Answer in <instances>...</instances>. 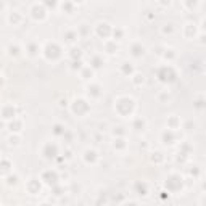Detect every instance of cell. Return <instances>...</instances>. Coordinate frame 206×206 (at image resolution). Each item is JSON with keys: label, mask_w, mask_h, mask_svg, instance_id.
<instances>
[{"label": "cell", "mask_w": 206, "mask_h": 206, "mask_svg": "<svg viewBox=\"0 0 206 206\" xmlns=\"http://www.w3.org/2000/svg\"><path fill=\"white\" fill-rule=\"evenodd\" d=\"M121 69L124 71L126 74H132V71H134V69H132V64H130V63H127V61H126V63H122Z\"/></svg>", "instance_id": "obj_11"}, {"label": "cell", "mask_w": 206, "mask_h": 206, "mask_svg": "<svg viewBox=\"0 0 206 206\" xmlns=\"http://www.w3.org/2000/svg\"><path fill=\"white\" fill-rule=\"evenodd\" d=\"M77 36H81V37H85L87 34H89V28H87V24L85 23H82L81 26H77Z\"/></svg>", "instance_id": "obj_4"}, {"label": "cell", "mask_w": 206, "mask_h": 206, "mask_svg": "<svg viewBox=\"0 0 206 206\" xmlns=\"http://www.w3.org/2000/svg\"><path fill=\"white\" fill-rule=\"evenodd\" d=\"M140 81L143 82V76H142V74H135V76H134V82L138 85V84H140Z\"/></svg>", "instance_id": "obj_13"}, {"label": "cell", "mask_w": 206, "mask_h": 206, "mask_svg": "<svg viewBox=\"0 0 206 206\" xmlns=\"http://www.w3.org/2000/svg\"><path fill=\"white\" fill-rule=\"evenodd\" d=\"M21 21H23V16H21V13H20V11H13V13H10V16H8V23L13 24V26L20 24Z\"/></svg>", "instance_id": "obj_2"}, {"label": "cell", "mask_w": 206, "mask_h": 206, "mask_svg": "<svg viewBox=\"0 0 206 206\" xmlns=\"http://www.w3.org/2000/svg\"><path fill=\"white\" fill-rule=\"evenodd\" d=\"M2 10H3V2L0 0V11H2Z\"/></svg>", "instance_id": "obj_16"}, {"label": "cell", "mask_w": 206, "mask_h": 206, "mask_svg": "<svg viewBox=\"0 0 206 206\" xmlns=\"http://www.w3.org/2000/svg\"><path fill=\"white\" fill-rule=\"evenodd\" d=\"M64 37H66L68 42H74L79 36H77V31H66V34H64Z\"/></svg>", "instance_id": "obj_5"}, {"label": "cell", "mask_w": 206, "mask_h": 206, "mask_svg": "<svg viewBox=\"0 0 206 206\" xmlns=\"http://www.w3.org/2000/svg\"><path fill=\"white\" fill-rule=\"evenodd\" d=\"M130 53H132V56H135V58H140V56L145 55V47L140 42H135L130 47Z\"/></svg>", "instance_id": "obj_1"}, {"label": "cell", "mask_w": 206, "mask_h": 206, "mask_svg": "<svg viewBox=\"0 0 206 206\" xmlns=\"http://www.w3.org/2000/svg\"><path fill=\"white\" fill-rule=\"evenodd\" d=\"M53 132H55L56 135H61V134L64 135V132H66V129H64L61 124H55V126H53Z\"/></svg>", "instance_id": "obj_10"}, {"label": "cell", "mask_w": 206, "mask_h": 206, "mask_svg": "<svg viewBox=\"0 0 206 206\" xmlns=\"http://www.w3.org/2000/svg\"><path fill=\"white\" fill-rule=\"evenodd\" d=\"M28 52H29L31 56H36L37 52H39V47H37L36 44H29V45H28Z\"/></svg>", "instance_id": "obj_9"}, {"label": "cell", "mask_w": 206, "mask_h": 206, "mask_svg": "<svg viewBox=\"0 0 206 206\" xmlns=\"http://www.w3.org/2000/svg\"><path fill=\"white\" fill-rule=\"evenodd\" d=\"M163 34H172L174 32V24L172 23H168V24H163V29H161Z\"/></svg>", "instance_id": "obj_6"}, {"label": "cell", "mask_w": 206, "mask_h": 206, "mask_svg": "<svg viewBox=\"0 0 206 206\" xmlns=\"http://www.w3.org/2000/svg\"><path fill=\"white\" fill-rule=\"evenodd\" d=\"M160 3H161L163 7H166V5L169 7V5H171V0H160Z\"/></svg>", "instance_id": "obj_15"}, {"label": "cell", "mask_w": 206, "mask_h": 206, "mask_svg": "<svg viewBox=\"0 0 206 206\" xmlns=\"http://www.w3.org/2000/svg\"><path fill=\"white\" fill-rule=\"evenodd\" d=\"M134 129L135 130H138V132H140V130H145V121L143 119H135V122H134Z\"/></svg>", "instance_id": "obj_7"}, {"label": "cell", "mask_w": 206, "mask_h": 206, "mask_svg": "<svg viewBox=\"0 0 206 206\" xmlns=\"http://www.w3.org/2000/svg\"><path fill=\"white\" fill-rule=\"evenodd\" d=\"M10 143L11 145H18L20 142H18V137H10Z\"/></svg>", "instance_id": "obj_14"}, {"label": "cell", "mask_w": 206, "mask_h": 206, "mask_svg": "<svg viewBox=\"0 0 206 206\" xmlns=\"http://www.w3.org/2000/svg\"><path fill=\"white\" fill-rule=\"evenodd\" d=\"M113 36H114V39H116V40H121L122 36H124V31L119 29V28H116V29H113Z\"/></svg>", "instance_id": "obj_12"}, {"label": "cell", "mask_w": 206, "mask_h": 206, "mask_svg": "<svg viewBox=\"0 0 206 206\" xmlns=\"http://www.w3.org/2000/svg\"><path fill=\"white\" fill-rule=\"evenodd\" d=\"M103 66V60L100 58V56H94V61H92V68L98 69V68H102Z\"/></svg>", "instance_id": "obj_8"}, {"label": "cell", "mask_w": 206, "mask_h": 206, "mask_svg": "<svg viewBox=\"0 0 206 206\" xmlns=\"http://www.w3.org/2000/svg\"><path fill=\"white\" fill-rule=\"evenodd\" d=\"M7 50H8V55H10V56H18L20 52H21V50H20V47L16 45V44H10Z\"/></svg>", "instance_id": "obj_3"}]
</instances>
